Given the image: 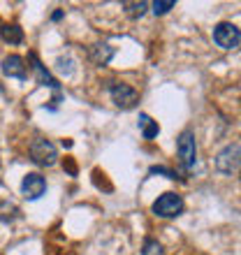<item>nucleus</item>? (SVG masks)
Wrapping results in <instances>:
<instances>
[{
	"instance_id": "14",
	"label": "nucleus",
	"mask_w": 241,
	"mask_h": 255,
	"mask_svg": "<svg viewBox=\"0 0 241 255\" xmlns=\"http://www.w3.org/2000/svg\"><path fill=\"white\" fill-rule=\"evenodd\" d=\"M141 255H162V246L155 239H146L144 249H141Z\"/></svg>"
},
{
	"instance_id": "10",
	"label": "nucleus",
	"mask_w": 241,
	"mask_h": 255,
	"mask_svg": "<svg viewBox=\"0 0 241 255\" xmlns=\"http://www.w3.org/2000/svg\"><path fill=\"white\" fill-rule=\"evenodd\" d=\"M139 128H141V137H144V139H153V137H158V132H160L158 121H153L148 114H139Z\"/></svg>"
},
{
	"instance_id": "15",
	"label": "nucleus",
	"mask_w": 241,
	"mask_h": 255,
	"mask_svg": "<svg viewBox=\"0 0 241 255\" xmlns=\"http://www.w3.org/2000/svg\"><path fill=\"white\" fill-rule=\"evenodd\" d=\"M93 58H95V63H98V65H105V63L112 58V49L102 54V44H95V47H93Z\"/></svg>"
},
{
	"instance_id": "13",
	"label": "nucleus",
	"mask_w": 241,
	"mask_h": 255,
	"mask_svg": "<svg viewBox=\"0 0 241 255\" xmlns=\"http://www.w3.org/2000/svg\"><path fill=\"white\" fill-rule=\"evenodd\" d=\"M127 9V14H130V16H132V19H137V16H141V14L146 12V2H125V5H123Z\"/></svg>"
},
{
	"instance_id": "4",
	"label": "nucleus",
	"mask_w": 241,
	"mask_h": 255,
	"mask_svg": "<svg viewBox=\"0 0 241 255\" xmlns=\"http://www.w3.org/2000/svg\"><path fill=\"white\" fill-rule=\"evenodd\" d=\"M176 153H179L181 162L186 165L188 169L195 167L197 162V144H195V134L193 132H181L179 134V141H176Z\"/></svg>"
},
{
	"instance_id": "17",
	"label": "nucleus",
	"mask_w": 241,
	"mask_h": 255,
	"mask_svg": "<svg viewBox=\"0 0 241 255\" xmlns=\"http://www.w3.org/2000/svg\"><path fill=\"white\" fill-rule=\"evenodd\" d=\"M60 19H63V12L58 9V12H54V21H60Z\"/></svg>"
},
{
	"instance_id": "2",
	"label": "nucleus",
	"mask_w": 241,
	"mask_h": 255,
	"mask_svg": "<svg viewBox=\"0 0 241 255\" xmlns=\"http://www.w3.org/2000/svg\"><path fill=\"white\" fill-rule=\"evenodd\" d=\"M214 42L221 49H237V47H239V42H241L239 26H235V23H228V21L218 23V26L214 28Z\"/></svg>"
},
{
	"instance_id": "16",
	"label": "nucleus",
	"mask_w": 241,
	"mask_h": 255,
	"mask_svg": "<svg viewBox=\"0 0 241 255\" xmlns=\"http://www.w3.org/2000/svg\"><path fill=\"white\" fill-rule=\"evenodd\" d=\"M148 172H151V174H165L167 179H176V174L172 172V169H167V167H151Z\"/></svg>"
},
{
	"instance_id": "6",
	"label": "nucleus",
	"mask_w": 241,
	"mask_h": 255,
	"mask_svg": "<svg viewBox=\"0 0 241 255\" xmlns=\"http://www.w3.org/2000/svg\"><path fill=\"white\" fill-rule=\"evenodd\" d=\"M21 193H23L26 200H40L42 195L47 193V179L42 174L30 172V174H26L23 181H21Z\"/></svg>"
},
{
	"instance_id": "1",
	"label": "nucleus",
	"mask_w": 241,
	"mask_h": 255,
	"mask_svg": "<svg viewBox=\"0 0 241 255\" xmlns=\"http://www.w3.org/2000/svg\"><path fill=\"white\" fill-rule=\"evenodd\" d=\"M183 211V200L176 193H165L153 202V214L160 218H176Z\"/></svg>"
},
{
	"instance_id": "9",
	"label": "nucleus",
	"mask_w": 241,
	"mask_h": 255,
	"mask_svg": "<svg viewBox=\"0 0 241 255\" xmlns=\"http://www.w3.org/2000/svg\"><path fill=\"white\" fill-rule=\"evenodd\" d=\"M30 61H33V70H35V77H37V81H40L42 86H51L56 91V93H60V86H58V81L51 77V74L44 70V65H42L37 58H35V54H30Z\"/></svg>"
},
{
	"instance_id": "8",
	"label": "nucleus",
	"mask_w": 241,
	"mask_h": 255,
	"mask_svg": "<svg viewBox=\"0 0 241 255\" xmlns=\"http://www.w3.org/2000/svg\"><path fill=\"white\" fill-rule=\"evenodd\" d=\"M2 74L5 77H14V79H26V65H23V58L21 56H7L2 61Z\"/></svg>"
},
{
	"instance_id": "11",
	"label": "nucleus",
	"mask_w": 241,
	"mask_h": 255,
	"mask_svg": "<svg viewBox=\"0 0 241 255\" xmlns=\"http://www.w3.org/2000/svg\"><path fill=\"white\" fill-rule=\"evenodd\" d=\"M0 37L5 42H9V44H21V42H23V30H21L19 26H14V23L12 26L7 23V26L0 28Z\"/></svg>"
},
{
	"instance_id": "12",
	"label": "nucleus",
	"mask_w": 241,
	"mask_h": 255,
	"mask_svg": "<svg viewBox=\"0 0 241 255\" xmlns=\"http://www.w3.org/2000/svg\"><path fill=\"white\" fill-rule=\"evenodd\" d=\"M174 5H176L174 0H155L153 5H151V9H153L155 16H162V14H167Z\"/></svg>"
},
{
	"instance_id": "7",
	"label": "nucleus",
	"mask_w": 241,
	"mask_h": 255,
	"mask_svg": "<svg viewBox=\"0 0 241 255\" xmlns=\"http://www.w3.org/2000/svg\"><path fill=\"white\" fill-rule=\"evenodd\" d=\"M109 93H112V100H114L116 107L120 109H130L137 105L139 100V95L134 91L132 86H127V84H114V86L109 88Z\"/></svg>"
},
{
	"instance_id": "5",
	"label": "nucleus",
	"mask_w": 241,
	"mask_h": 255,
	"mask_svg": "<svg viewBox=\"0 0 241 255\" xmlns=\"http://www.w3.org/2000/svg\"><path fill=\"white\" fill-rule=\"evenodd\" d=\"M216 167H218V172H223V174H237L239 172V144H230V146H225L218 153V158H216Z\"/></svg>"
},
{
	"instance_id": "3",
	"label": "nucleus",
	"mask_w": 241,
	"mask_h": 255,
	"mask_svg": "<svg viewBox=\"0 0 241 255\" xmlns=\"http://www.w3.org/2000/svg\"><path fill=\"white\" fill-rule=\"evenodd\" d=\"M30 158H33V162L42 165V167H51L56 162V158H58V151H56V146L49 139H35L33 146H30Z\"/></svg>"
}]
</instances>
